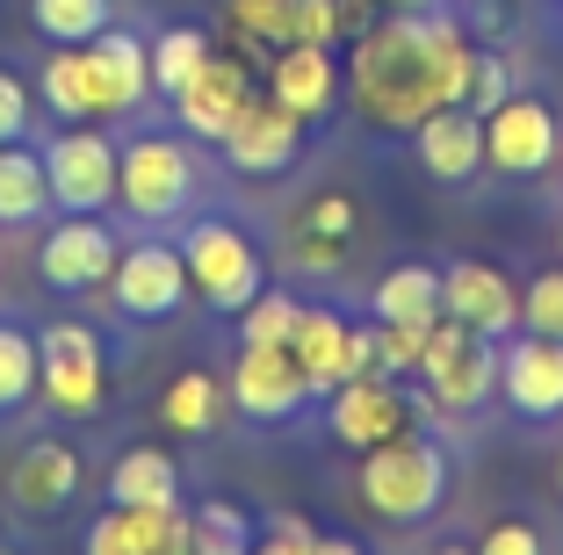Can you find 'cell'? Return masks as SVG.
I'll return each mask as SVG.
<instances>
[{"mask_svg":"<svg viewBox=\"0 0 563 555\" xmlns=\"http://www.w3.org/2000/svg\"><path fill=\"white\" fill-rule=\"evenodd\" d=\"M477 80V44L441 8H383L347 58V95L376 131H419L433 109H463Z\"/></svg>","mask_w":563,"mask_h":555,"instance_id":"1","label":"cell"},{"mask_svg":"<svg viewBox=\"0 0 563 555\" xmlns=\"http://www.w3.org/2000/svg\"><path fill=\"white\" fill-rule=\"evenodd\" d=\"M441 498H448V447L441 441H427V433L405 425L398 441H383L362 455V506L376 520L419 526V520L441 512Z\"/></svg>","mask_w":563,"mask_h":555,"instance_id":"2","label":"cell"},{"mask_svg":"<svg viewBox=\"0 0 563 555\" xmlns=\"http://www.w3.org/2000/svg\"><path fill=\"white\" fill-rule=\"evenodd\" d=\"M181 267H188V289H196L202 303H217V311H232V318L267 289L261 245H253L246 224H232V217H196V224L181 231Z\"/></svg>","mask_w":563,"mask_h":555,"instance_id":"3","label":"cell"},{"mask_svg":"<svg viewBox=\"0 0 563 555\" xmlns=\"http://www.w3.org/2000/svg\"><path fill=\"white\" fill-rule=\"evenodd\" d=\"M196 152L181 137H131L117 152V210L137 224H174V217L196 202Z\"/></svg>","mask_w":563,"mask_h":555,"instance_id":"4","label":"cell"},{"mask_svg":"<svg viewBox=\"0 0 563 555\" xmlns=\"http://www.w3.org/2000/svg\"><path fill=\"white\" fill-rule=\"evenodd\" d=\"M419 382L433 390L441 411H484L498 397V340L455 325V318H433L427 332V354H419Z\"/></svg>","mask_w":563,"mask_h":555,"instance_id":"5","label":"cell"},{"mask_svg":"<svg viewBox=\"0 0 563 555\" xmlns=\"http://www.w3.org/2000/svg\"><path fill=\"white\" fill-rule=\"evenodd\" d=\"M36 360H44L36 397H44L51 411H66V419L101 411V397H109V360H101V332L95 325H80V318L44 325L36 332Z\"/></svg>","mask_w":563,"mask_h":555,"instance_id":"6","label":"cell"},{"mask_svg":"<svg viewBox=\"0 0 563 555\" xmlns=\"http://www.w3.org/2000/svg\"><path fill=\"white\" fill-rule=\"evenodd\" d=\"M563 152V131H556V109L542 95H506L492 115H484V166L506 180H534L549 174Z\"/></svg>","mask_w":563,"mask_h":555,"instance_id":"7","label":"cell"},{"mask_svg":"<svg viewBox=\"0 0 563 555\" xmlns=\"http://www.w3.org/2000/svg\"><path fill=\"white\" fill-rule=\"evenodd\" d=\"M239 419L253 425H289L303 404H311V382H303L297 354L289 346H246L239 340V360H232V382H224Z\"/></svg>","mask_w":563,"mask_h":555,"instance_id":"8","label":"cell"},{"mask_svg":"<svg viewBox=\"0 0 563 555\" xmlns=\"http://www.w3.org/2000/svg\"><path fill=\"white\" fill-rule=\"evenodd\" d=\"M325 425H332V441H340V447L368 455V447L398 441L405 425H412V404H405L398 376L362 368V376H347L340 390H325Z\"/></svg>","mask_w":563,"mask_h":555,"instance_id":"9","label":"cell"},{"mask_svg":"<svg viewBox=\"0 0 563 555\" xmlns=\"http://www.w3.org/2000/svg\"><path fill=\"white\" fill-rule=\"evenodd\" d=\"M117 152L101 131H58L44 152V174H51V202L73 217H101L117 202Z\"/></svg>","mask_w":563,"mask_h":555,"instance_id":"10","label":"cell"},{"mask_svg":"<svg viewBox=\"0 0 563 555\" xmlns=\"http://www.w3.org/2000/svg\"><path fill=\"white\" fill-rule=\"evenodd\" d=\"M253 80H261V73H253L239 51H224V58L210 51V58L188 73V87L174 95V123L196 131V137H210V145H224V131H232L239 115H246V101L261 95Z\"/></svg>","mask_w":563,"mask_h":555,"instance_id":"11","label":"cell"},{"mask_svg":"<svg viewBox=\"0 0 563 555\" xmlns=\"http://www.w3.org/2000/svg\"><path fill=\"white\" fill-rule=\"evenodd\" d=\"M109 296L117 311L152 325V318H174L188 303V267H181V245H123L117 267H109Z\"/></svg>","mask_w":563,"mask_h":555,"instance_id":"12","label":"cell"},{"mask_svg":"<svg viewBox=\"0 0 563 555\" xmlns=\"http://www.w3.org/2000/svg\"><path fill=\"white\" fill-rule=\"evenodd\" d=\"M498 397L520 411V419H563V340L520 325L514 340L498 346Z\"/></svg>","mask_w":563,"mask_h":555,"instance_id":"13","label":"cell"},{"mask_svg":"<svg viewBox=\"0 0 563 555\" xmlns=\"http://www.w3.org/2000/svg\"><path fill=\"white\" fill-rule=\"evenodd\" d=\"M261 95L282 101V109H289L303 131H311V123H325V115L340 109V58H332L325 44H303V36H289V44L267 58Z\"/></svg>","mask_w":563,"mask_h":555,"instance_id":"14","label":"cell"},{"mask_svg":"<svg viewBox=\"0 0 563 555\" xmlns=\"http://www.w3.org/2000/svg\"><path fill=\"white\" fill-rule=\"evenodd\" d=\"M123 238L101 217H73L66 224H51L44 253H36V275L51 281V289H66V296H87V289H109V267H117Z\"/></svg>","mask_w":563,"mask_h":555,"instance_id":"15","label":"cell"},{"mask_svg":"<svg viewBox=\"0 0 563 555\" xmlns=\"http://www.w3.org/2000/svg\"><path fill=\"white\" fill-rule=\"evenodd\" d=\"M289 354H297L311 397H325V390H340L347 376L376 368V346H368V332H354L340 311H318V303H303V325H297V340H289Z\"/></svg>","mask_w":563,"mask_h":555,"instance_id":"16","label":"cell"},{"mask_svg":"<svg viewBox=\"0 0 563 555\" xmlns=\"http://www.w3.org/2000/svg\"><path fill=\"white\" fill-rule=\"evenodd\" d=\"M441 311L455 318V325L484 332V340H514L520 296L492 260H455V267H441Z\"/></svg>","mask_w":563,"mask_h":555,"instance_id":"17","label":"cell"},{"mask_svg":"<svg viewBox=\"0 0 563 555\" xmlns=\"http://www.w3.org/2000/svg\"><path fill=\"white\" fill-rule=\"evenodd\" d=\"M297 152H303V123L282 109V101H267V95H253L246 115L224 131V159H232V174H253V180L289 174Z\"/></svg>","mask_w":563,"mask_h":555,"instance_id":"18","label":"cell"},{"mask_svg":"<svg viewBox=\"0 0 563 555\" xmlns=\"http://www.w3.org/2000/svg\"><path fill=\"white\" fill-rule=\"evenodd\" d=\"M73 490H80V455H73L66 441H30L15 455V469H8V498H15L30 520H51V512L73 506Z\"/></svg>","mask_w":563,"mask_h":555,"instance_id":"19","label":"cell"},{"mask_svg":"<svg viewBox=\"0 0 563 555\" xmlns=\"http://www.w3.org/2000/svg\"><path fill=\"white\" fill-rule=\"evenodd\" d=\"M87 51H95V73H101V115L145 109V101H152V44H145V36L109 22Z\"/></svg>","mask_w":563,"mask_h":555,"instance_id":"20","label":"cell"},{"mask_svg":"<svg viewBox=\"0 0 563 555\" xmlns=\"http://www.w3.org/2000/svg\"><path fill=\"white\" fill-rule=\"evenodd\" d=\"M412 145H419V166H427L433 180L463 188L470 174H484V115H470V109H433L427 123L412 131Z\"/></svg>","mask_w":563,"mask_h":555,"instance_id":"21","label":"cell"},{"mask_svg":"<svg viewBox=\"0 0 563 555\" xmlns=\"http://www.w3.org/2000/svg\"><path fill=\"white\" fill-rule=\"evenodd\" d=\"M36 101H44L58 123H95L101 115V73L87 44H51L44 80H36Z\"/></svg>","mask_w":563,"mask_h":555,"instance_id":"22","label":"cell"},{"mask_svg":"<svg viewBox=\"0 0 563 555\" xmlns=\"http://www.w3.org/2000/svg\"><path fill=\"white\" fill-rule=\"evenodd\" d=\"M109 506H137V512H166L181 506V469L166 447H123L109 469Z\"/></svg>","mask_w":563,"mask_h":555,"instance_id":"23","label":"cell"},{"mask_svg":"<svg viewBox=\"0 0 563 555\" xmlns=\"http://www.w3.org/2000/svg\"><path fill=\"white\" fill-rule=\"evenodd\" d=\"M368 311H376L383 325H433V318H441V267H427V260L390 267V275L368 289Z\"/></svg>","mask_w":563,"mask_h":555,"instance_id":"24","label":"cell"},{"mask_svg":"<svg viewBox=\"0 0 563 555\" xmlns=\"http://www.w3.org/2000/svg\"><path fill=\"white\" fill-rule=\"evenodd\" d=\"M217 8H224V22L239 36V58L253 73H267V58L297 36V0H217Z\"/></svg>","mask_w":563,"mask_h":555,"instance_id":"25","label":"cell"},{"mask_svg":"<svg viewBox=\"0 0 563 555\" xmlns=\"http://www.w3.org/2000/svg\"><path fill=\"white\" fill-rule=\"evenodd\" d=\"M44 210H51L44 152H30V145H0V224H36Z\"/></svg>","mask_w":563,"mask_h":555,"instance_id":"26","label":"cell"},{"mask_svg":"<svg viewBox=\"0 0 563 555\" xmlns=\"http://www.w3.org/2000/svg\"><path fill=\"white\" fill-rule=\"evenodd\" d=\"M166 512H174V506H166ZM166 512H137V506L95 512V520H87V534H80V555H152V548H159Z\"/></svg>","mask_w":563,"mask_h":555,"instance_id":"27","label":"cell"},{"mask_svg":"<svg viewBox=\"0 0 563 555\" xmlns=\"http://www.w3.org/2000/svg\"><path fill=\"white\" fill-rule=\"evenodd\" d=\"M217 411H224V382H217L210 368H181V376L166 382V397H159L166 433H210Z\"/></svg>","mask_w":563,"mask_h":555,"instance_id":"28","label":"cell"},{"mask_svg":"<svg viewBox=\"0 0 563 555\" xmlns=\"http://www.w3.org/2000/svg\"><path fill=\"white\" fill-rule=\"evenodd\" d=\"M44 360H36V332H22L15 318H0V419L22 404H36Z\"/></svg>","mask_w":563,"mask_h":555,"instance_id":"29","label":"cell"},{"mask_svg":"<svg viewBox=\"0 0 563 555\" xmlns=\"http://www.w3.org/2000/svg\"><path fill=\"white\" fill-rule=\"evenodd\" d=\"M117 15V0H30V22L44 44H95Z\"/></svg>","mask_w":563,"mask_h":555,"instance_id":"30","label":"cell"},{"mask_svg":"<svg viewBox=\"0 0 563 555\" xmlns=\"http://www.w3.org/2000/svg\"><path fill=\"white\" fill-rule=\"evenodd\" d=\"M376 15H383L376 0H297V36L332 51V44H354Z\"/></svg>","mask_w":563,"mask_h":555,"instance_id":"31","label":"cell"},{"mask_svg":"<svg viewBox=\"0 0 563 555\" xmlns=\"http://www.w3.org/2000/svg\"><path fill=\"white\" fill-rule=\"evenodd\" d=\"M210 51H217V44H210L202 30H166V36H152V95L174 101V95L188 87V73H196Z\"/></svg>","mask_w":563,"mask_h":555,"instance_id":"32","label":"cell"},{"mask_svg":"<svg viewBox=\"0 0 563 555\" xmlns=\"http://www.w3.org/2000/svg\"><path fill=\"white\" fill-rule=\"evenodd\" d=\"M297 325H303V303L289 289H261L246 311H239V340L246 346H289Z\"/></svg>","mask_w":563,"mask_h":555,"instance_id":"33","label":"cell"},{"mask_svg":"<svg viewBox=\"0 0 563 555\" xmlns=\"http://www.w3.org/2000/svg\"><path fill=\"white\" fill-rule=\"evenodd\" d=\"M253 541H261V526H253L232 498L196 506V555H253Z\"/></svg>","mask_w":563,"mask_h":555,"instance_id":"34","label":"cell"},{"mask_svg":"<svg viewBox=\"0 0 563 555\" xmlns=\"http://www.w3.org/2000/svg\"><path fill=\"white\" fill-rule=\"evenodd\" d=\"M427 332L433 325H368V346H376V368L383 376H398V382H412L419 376V354H427Z\"/></svg>","mask_w":563,"mask_h":555,"instance_id":"35","label":"cell"},{"mask_svg":"<svg viewBox=\"0 0 563 555\" xmlns=\"http://www.w3.org/2000/svg\"><path fill=\"white\" fill-rule=\"evenodd\" d=\"M289 231H318V238H332V245H354V231H362V210H354V196L325 188V196H311L297 217H289Z\"/></svg>","mask_w":563,"mask_h":555,"instance_id":"36","label":"cell"},{"mask_svg":"<svg viewBox=\"0 0 563 555\" xmlns=\"http://www.w3.org/2000/svg\"><path fill=\"white\" fill-rule=\"evenodd\" d=\"M520 325L563 340V267H549V275H534L528 289H520Z\"/></svg>","mask_w":563,"mask_h":555,"instance_id":"37","label":"cell"},{"mask_svg":"<svg viewBox=\"0 0 563 555\" xmlns=\"http://www.w3.org/2000/svg\"><path fill=\"white\" fill-rule=\"evenodd\" d=\"M36 123V87L22 80V73L0 66V145H22Z\"/></svg>","mask_w":563,"mask_h":555,"instance_id":"38","label":"cell"},{"mask_svg":"<svg viewBox=\"0 0 563 555\" xmlns=\"http://www.w3.org/2000/svg\"><path fill=\"white\" fill-rule=\"evenodd\" d=\"M311 541H318V526L303 512H275L261 526V541H253V555H311Z\"/></svg>","mask_w":563,"mask_h":555,"instance_id":"39","label":"cell"},{"mask_svg":"<svg viewBox=\"0 0 563 555\" xmlns=\"http://www.w3.org/2000/svg\"><path fill=\"white\" fill-rule=\"evenodd\" d=\"M514 95V73H506V58H492V51H477V80H470V115H492L498 101Z\"/></svg>","mask_w":563,"mask_h":555,"instance_id":"40","label":"cell"},{"mask_svg":"<svg viewBox=\"0 0 563 555\" xmlns=\"http://www.w3.org/2000/svg\"><path fill=\"white\" fill-rule=\"evenodd\" d=\"M347 253L354 245H332V238H318V231H289V267H303V275H340Z\"/></svg>","mask_w":563,"mask_h":555,"instance_id":"41","label":"cell"},{"mask_svg":"<svg viewBox=\"0 0 563 555\" xmlns=\"http://www.w3.org/2000/svg\"><path fill=\"white\" fill-rule=\"evenodd\" d=\"M477 555H542V534L528 520H498V526H484Z\"/></svg>","mask_w":563,"mask_h":555,"instance_id":"42","label":"cell"},{"mask_svg":"<svg viewBox=\"0 0 563 555\" xmlns=\"http://www.w3.org/2000/svg\"><path fill=\"white\" fill-rule=\"evenodd\" d=\"M152 555H196V512H166V526H159V548Z\"/></svg>","mask_w":563,"mask_h":555,"instance_id":"43","label":"cell"},{"mask_svg":"<svg viewBox=\"0 0 563 555\" xmlns=\"http://www.w3.org/2000/svg\"><path fill=\"white\" fill-rule=\"evenodd\" d=\"M311 555H368V548H362V541H347V534H318Z\"/></svg>","mask_w":563,"mask_h":555,"instance_id":"44","label":"cell"},{"mask_svg":"<svg viewBox=\"0 0 563 555\" xmlns=\"http://www.w3.org/2000/svg\"><path fill=\"white\" fill-rule=\"evenodd\" d=\"M506 22H514V15H506L498 0H477V30H484V36H498V30H506Z\"/></svg>","mask_w":563,"mask_h":555,"instance_id":"45","label":"cell"},{"mask_svg":"<svg viewBox=\"0 0 563 555\" xmlns=\"http://www.w3.org/2000/svg\"><path fill=\"white\" fill-rule=\"evenodd\" d=\"M376 8H398V15H412V8H441V0H376Z\"/></svg>","mask_w":563,"mask_h":555,"instance_id":"46","label":"cell"},{"mask_svg":"<svg viewBox=\"0 0 563 555\" xmlns=\"http://www.w3.org/2000/svg\"><path fill=\"white\" fill-rule=\"evenodd\" d=\"M441 555H477V548H441Z\"/></svg>","mask_w":563,"mask_h":555,"instance_id":"47","label":"cell"},{"mask_svg":"<svg viewBox=\"0 0 563 555\" xmlns=\"http://www.w3.org/2000/svg\"><path fill=\"white\" fill-rule=\"evenodd\" d=\"M556 490H563V455H556Z\"/></svg>","mask_w":563,"mask_h":555,"instance_id":"48","label":"cell"},{"mask_svg":"<svg viewBox=\"0 0 563 555\" xmlns=\"http://www.w3.org/2000/svg\"><path fill=\"white\" fill-rule=\"evenodd\" d=\"M556 245H563V224H556Z\"/></svg>","mask_w":563,"mask_h":555,"instance_id":"49","label":"cell"},{"mask_svg":"<svg viewBox=\"0 0 563 555\" xmlns=\"http://www.w3.org/2000/svg\"><path fill=\"white\" fill-rule=\"evenodd\" d=\"M0 555H15V548H0Z\"/></svg>","mask_w":563,"mask_h":555,"instance_id":"50","label":"cell"}]
</instances>
